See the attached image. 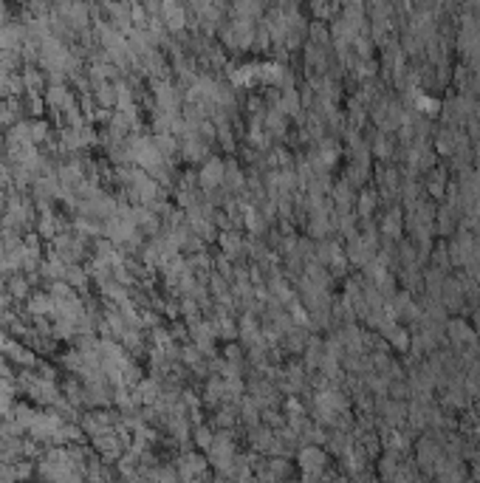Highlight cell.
<instances>
[{"label":"cell","mask_w":480,"mask_h":483,"mask_svg":"<svg viewBox=\"0 0 480 483\" xmlns=\"http://www.w3.org/2000/svg\"><path fill=\"white\" fill-rule=\"evenodd\" d=\"M218 246H221V254L229 257V260H235V257H240V254L246 252V240L240 238L238 229H226V232H221V235H218Z\"/></svg>","instance_id":"3957f363"},{"label":"cell","mask_w":480,"mask_h":483,"mask_svg":"<svg viewBox=\"0 0 480 483\" xmlns=\"http://www.w3.org/2000/svg\"><path fill=\"white\" fill-rule=\"evenodd\" d=\"M477 322H480V316H477ZM477 328H480V325H477Z\"/></svg>","instance_id":"30bf717a"},{"label":"cell","mask_w":480,"mask_h":483,"mask_svg":"<svg viewBox=\"0 0 480 483\" xmlns=\"http://www.w3.org/2000/svg\"><path fill=\"white\" fill-rule=\"evenodd\" d=\"M325 461H328L325 452H323V450H316V447H305V450H300V466L305 469L308 477H316L319 472H323Z\"/></svg>","instance_id":"277c9868"},{"label":"cell","mask_w":480,"mask_h":483,"mask_svg":"<svg viewBox=\"0 0 480 483\" xmlns=\"http://www.w3.org/2000/svg\"><path fill=\"white\" fill-rule=\"evenodd\" d=\"M6 294L20 302V300H29L31 297V280L23 275V272H12V277L6 280Z\"/></svg>","instance_id":"8992f818"},{"label":"cell","mask_w":480,"mask_h":483,"mask_svg":"<svg viewBox=\"0 0 480 483\" xmlns=\"http://www.w3.org/2000/svg\"><path fill=\"white\" fill-rule=\"evenodd\" d=\"M192 441H195V447L209 450L212 441H215V427H212V424H198V427L192 429Z\"/></svg>","instance_id":"52a82bcc"},{"label":"cell","mask_w":480,"mask_h":483,"mask_svg":"<svg viewBox=\"0 0 480 483\" xmlns=\"http://www.w3.org/2000/svg\"><path fill=\"white\" fill-rule=\"evenodd\" d=\"M229 195H235V192H240L243 187H246V176H243V167L238 164V161H226V173H224V184H221Z\"/></svg>","instance_id":"5b68a950"},{"label":"cell","mask_w":480,"mask_h":483,"mask_svg":"<svg viewBox=\"0 0 480 483\" xmlns=\"http://www.w3.org/2000/svg\"><path fill=\"white\" fill-rule=\"evenodd\" d=\"M206 466H209V458H203L201 452H184L181 458H178V477H184V480H192V477H201L203 472H206Z\"/></svg>","instance_id":"7a4b0ae2"},{"label":"cell","mask_w":480,"mask_h":483,"mask_svg":"<svg viewBox=\"0 0 480 483\" xmlns=\"http://www.w3.org/2000/svg\"><path fill=\"white\" fill-rule=\"evenodd\" d=\"M224 173H226V161L218 155H206L203 164L198 170V190H218L224 184Z\"/></svg>","instance_id":"6da1fadb"},{"label":"cell","mask_w":480,"mask_h":483,"mask_svg":"<svg viewBox=\"0 0 480 483\" xmlns=\"http://www.w3.org/2000/svg\"><path fill=\"white\" fill-rule=\"evenodd\" d=\"M31 125V141L34 144H45L48 136H51V125L45 119H37V122H29Z\"/></svg>","instance_id":"ba28073f"},{"label":"cell","mask_w":480,"mask_h":483,"mask_svg":"<svg viewBox=\"0 0 480 483\" xmlns=\"http://www.w3.org/2000/svg\"><path fill=\"white\" fill-rule=\"evenodd\" d=\"M99 105H114V91L111 88H102L99 91Z\"/></svg>","instance_id":"9c48e42d"}]
</instances>
